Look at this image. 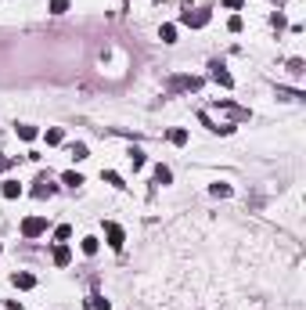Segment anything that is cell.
Masks as SVG:
<instances>
[{
	"instance_id": "52a82bcc",
	"label": "cell",
	"mask_w": 306,
	"mask_h": 310,
	"mask_svg": "<svg viewBox=\"0 0 306 310\" xmlns=\"http://www.w3.org/2000/svg\"><path fill=\"white\" fill-rule=\"evenodd\" d=\"M54 263H58V267H69V263H72V249H69L65 242L54 245Z\"/></svg>"
},
{
	"instance_id": "603a6c76",
	"label": "cell",
	"mask_w": 306,
	"mask_h": 310,
	"mask_svg": "<svg viewBox=\"0 0 306 310\" xmlns=\"http://www.w3.org/2000/svg\"><path fill=\"white\" fill-rule=\"evenodd\" d=\"M87 155H90V152H87V144H83V141L72 144V159H87Z\"/></svg>"
},
{
	"instance_id": "6da1fadb",
	"label": "cell",
	"mask_w": 306,
	"mask_h": 310,
	"mask_svg": "<svg viewBox=\"0 0 306 310\" xmlns=\"http://www.w3.org/2000/svg\"><path fill=\"white\" fill-rule=\"evenodd\" d=\"M43 231H47V220H43V216H29V220H22V234H25V238H40Z\"/></svg>"
},
{
	"instance_id": "5bb4252c",
	"label": "cell",
	"mask_w": 306,
	"mask_h": 310,
	"mask_svg": "<svg viewBox=\"0 0 306 310\" xmlns=\"http://www.w3.org/2000/svg\"><path fill=\"white\" fill-rule=\"evenodd\" d=\"M170 141L177 144V148H184V144H188V130H184V126H177V130H170Z\"/></svg>"
},
{
	"instance_id": "3957f363",
	"label": "cell",
	"mask_w": 306,
	"mask_h": 310,
	"mask_svg": "<svg viewBox=\"0 0 306 310\" xmlns=\"http://www.w3.org/2000/svg\"><path fill=\"white\" fill-rule=\"evenodd\" d=\"M202 79L198 76H173L170 79V90H198Z\"/></svg>"
},
{
	"instance_id": "7402d4cb",
	"label": "cell",
	"mask_w": 306,
	"mask_h": 310,
	"mask_svg": "<svg viewBox=\"0 0 306 310\" xmlns=\"http://www.w3.org/2000/svg\"><path fill=\"white\" fill-rule=\"evenodd\" d=\"M54 238H58V242H69V238H72V227H69V224H61L58 231H54Z\"/></svg>"
},
{
	"instance_id": "e0dca14e",
	"label": "cell",
	"mask_w": 306,
	"mask_h": 310,
	"mask_svg": "<svg viewBox=\"0 0 306 310\" xmlns=\"http://www.w3.org/2000/svg\"><path fill=\"white\" fill-rule=\"evenodd\" d=\"M61 137H65V134H61V126H51V130L43 134V141H47V144H61Z\"/></svg>"
},
{
	"instance_id": "8fae6325",
	"label": "cell",
	"mask_w": 306,
	"mask_h": 310,
	"mask_svg": "<svg viewBox=\"0 0 306 310\" xmlns=\"http://www.w3.org/2000/svg\"><path fill=\"white\" fill-rule=\"evenodd\" d=\"M101 180H105V184H112V188H126V184H123V177H119L115 170H101Z\"/></svg>"
},
{
	"instance_id": "cb8c5ba5",
	"label": "cell",
	"mask_w": 306,
	"mask_h": 310,
	"mask_svg": "<svg viewBox=\"0 0 306 310\" xmlns=\"http://www.w3.org/2000/svg\"><path fill=\"white\" fill-rule=\"evenodd\" d=\"M288 72H292V76H303V58H292L288 61Z\"/></svg>"
},
{
	"instance_id": "9a60e30c",
	"label": "cell",
	"mask_w": 306,
	"mask_h": 310,
	"mask_svg": "<svg viewBox=\"0 0 306 310\" xmlns=\"http://www.w3.org/2000/svg\"><path fill=\"white\" fill-rule=\"evenodd\" d=\"M159 36H162V43H177V25H162Z\"/></svg>"
},
{
	"instance_id": "4fadbf2b",
	"label": "cell",
	"mask_w": 306,
	"mask_h": 310,
	"mask_svg": "<svg viewBox=\"0 0 306 310\" xmlns=\"http://www.w3.org/2000/svg\"><path fill=\"white\" fill-rule=\"evenodd\" d=\"M22 195V184L18 180H4V198H18Z\"/></svg>"
},
{
	"instance_id": "ac0fdd59",
	"label": "cell",
	"mask_w": 306,
	"mask_h": 310,
	"mask_svg": "<svg viewBox=\"0 0 306 310\" xmlns=\"http://www.w3.org/2000/svg\"><path fill=\"white\" fill-rule=\"evenodd\" d=\"M18 137H22V141H36V126L22 123V126H18Z\"/></svg>"
},
{
	"instance_id": "ffe728a7",
	"label": "cell",
	"mask_w": 306,
	"mask_h": 310,
	"mask_svg": "<svg viewBox=\"0 0 306 310\" xmlns=\"http://www.w3.org/2000/svg\"><path fill=\"white\" fill-rule=\"evenodd\" d=\"M277 97H281V101H299V90H285V87H277Z\"/></svg>"
},
{
	"instance_id": "30bf717a",
	"label": "cell",
	"mask_w": 306,
	"mask_h": 310,
	"mask_svg": "<svg viewBox=\"0 0 306 310\" xmlns=\"http://www.w3.org/2000/svg\"><path fill=\"white\" fill-rule=\"evenodd\" d=\"M170 180H173V170L159 162V166H155V184H170Z\"/></svg>"
},
{
	"instance_id": "2e32d148",
	"label": "cell",
	"mask_w": 306,
	"mask_h": 310,
	"mask_svg": "<svg viewBox=\"0 0 306 310\" xmlns=\"http://www.w3.org/2000/svg\"><path fill=\"white\" fill-rule=\"evenodd\" d=\"M130 162H134V170H144V162H148V159H144V152H141V148H130Z\"/></svg>"
},
{
	"instance_id": "83f0119b",
	"label": "cell",
	"mask_w": 306,
	"mask_h": 310,
	"mask_svg": "<svg viewBox=\"0 0 306 310\" xmlns=\"http://www.w3.org/2000/svg\"><path fill=\"white\" fill-rule=\"evenodd\" d=\"M242 4H245V0H224V7H230V11H238Z\"/></svg>"
},
{
	"instance_id": "7c38bea8",
	"label": "cell",
	"mask_w": 306,
	"mask_h": 310,
	"mask_svg": "<svg viewBox=\"0 0 306 310\" xmlns=\"http://www.w3.org/2000/svg\"><path fill=\"white\" fill-rule=\"evenodd\" d=\"M79 249H83V252H87V256H94V252L101 249V242L94 238V234H87V238H83V242H79Z\"/></svg>"
},
{
	"instance_id": "277c9868",
	"label": "cell",
	"mask_w": 306,
	"mask_h": 310,
	"mask_svg": "<svg viewBox=\"0 0 306 310\" xmlns=\"http://www.w3.org/2000/svg\"><path fill=\"white\" fill-rule=\"evenodd\" d=\"M105 234H108V245H112V249H123L126 245V234H123L119 224H105Z\"/></svg>"
},
{
	"instance_id": "8992f818",
	"label": "cell",
	"mask_w": 306,
	"mask_h": 310,
	"mask_svg": "<svg viewBox=\"0 0 306 310\" xmlns=\"http://www.w3.org/2000/svg\"><path fill=\"white\" fill-rule=\"evenodd\" d=\"M51 191H54V184L47 180V173H40V177L33 180V195H36V198H43V195H51Z\"/></svg>"
},
{
	"instance_id": "5b68a950",
	"label": "cell",
	"mask_w": 306,
	"mask_h": 310,
	"mask_svg": "<svg viewBox=\"0 0 306 310\" xmlns=\"http://www.w3.org/2000/svg\"><path fill=\"white\" fill-rule=\"evenodd\" d=\"M212 79H216V83L220 87H234V76H230V72H227V65H220V61H212Z\"/></svg>"
},
{
	"instance_id": "484cf974",
	"label": "cell",
	"mask_w": 306,
	"mask_h": 310,
	"mask_svg": "<svg viewBox=\"0 0 306 310\" xmlns=\"http://www.w3.org/2000/svg\"><path fill=\"white\" fill-rule=\"evenodd\" d=\"M242 25H245V22H242V15H234V18L227 22V29H230V33H242Z\"/></svg>"
},
{
	"instance_id": "4316f807",
	"label": "cell",
	"mask_w": 306,
	"mask_h": 310,
	"mask_svg": "<svg viewBox=\"0 0 306 310\" xmlns=\"http://www.w3.org/2000/svg\"><path fill=\"white\" fill-rule=\"evenodd\" d=\"M15 166V159H11V155H0V173H4V170H11Z\"/></svg>"
},
{
	"instance_id": "f1b7e54d",
	"label": "cell",
	"mask_w": 306,
	"mask_h": 310,
	"mask_svg": "<svg viewBox=\"0 0 306 310\" xmlns=\"http://www.w3.org/2000/svg\"><path fill=\"white\" fill-rule=\"evenodd\" d=\"M7 310H22V303H15V299H7Z\"/></svg>"
},
{
	"instance_id": "ba28073f",
	"label": "cell",
	"mask_w": 306,
	"mask_h": 310,
	"mask_svg": "<svg viewBox=\"0 0 306 310\" xmlns=\"http://www.w3.org/2000/svg\"><path fill=\"white\" fill-rule=\"evenodd\" d=\"M11 285H15V289H33L36 278L29 274V271H15V274H11Z\"/></svg>"
},
{
	"instance_id": "9c48e42d",
	"label": "cell",
	"mask_w": 306,
	"mask_h": 310,
	"mask_svg": "<svg viewBox=\"0 0 306 310\" xmlns=\"http://www.w3.org/2000/svg\"><path fill=\"white\" fill-rule=\"evenodd\" d=\"M87 307H90V310H108L112 303H108V299L101 296V292H90V296H87Z\"/></svg>"
},
{
	"instance_id": "d6986e66",
	"label": "cell",
	"mask_w": 306,
	"mask_h": 310,
	"mask_svg": "<svg viewBox=\"0 0 306 310\" xmlns=\"http://www.w3.org/2000/svg\"><path fill=\"white\" fill-rule=\"evenodd\" d=\"M61 184H69V188H79V184H83V177L69 170V173H61Z\"/></svg>"
},
{
	"instance_id": "f546056e",
	"label": "cell",
	"mask_w": 306,
	"mask_h": 310,
	"mask_svg": "<svg viewBox=\"0 0 306 310\" xmlns=\"http://www.w3.org/2000/svg\"><path fill=\"white\" fill-rule=\"evenodd\" d=\"M0 252H4V245H0Z\"/></svg>"
},
{
	"instance_id": "44dd1931",
	"label": "cell",
	"mask_w": 306,
	"mask_h": 310,
	"mask_svg": "<svg viewBox=\"0 0 306 310\" xmlns=\"http://www.w3.org/2000/svg\"><path fill=\"white\" fill-rule=\"evenodd\" d=\"M69 11V0H51V15H65Z\"/></svg>"
},
{
	"instance_id": "d4e9b609",
	"label": "cell",
	"mask_w": 306,
	"mask_h": 310,
	"mask_svg": "<svg viewBox=\"0 0 306 310\" xmlns=\"http://www.w3.org/2000/svg\"><path fill=\"white\" fill-rule=\"evenodd\" d=\"M212 195H216V198H227L230 195V184H212Z\"/></svg>"
},
{
	"instance_id": "7a4b0ae2",
	"label": "cell",
	"mask_w": 306,
	"mask_h": 310,
	"mask_svg": "<svg viewBox=\"0 0 306 310\" xmlns=\"http://www.w3.org/2000/svg\"><path fill=\"white\" fill-rule=\"evenodd\" d=\"M180 22H184V25H191V29H202V25L209 22V11H191V7H188V11L180 15Z\"/></svg>"
}]
</instances>
